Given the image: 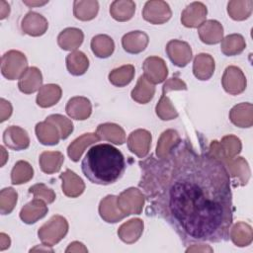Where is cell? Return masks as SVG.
I'll return each instance as SVG.
<instances>
[{
  "instance_id": "obj_1",
  "label": "cell",
  "mask_w": 253,
  "mask_h": 253,
  "mask_svg": "<svg viewBox=\"0 0 253 253\" xmlns=\"http://www.w3.org/2000/svg\"><path fill=\"white\" fill-rule=\"evenodd\" d=\"M138 165L151 213L163 218L185 244L223 242L233 220L231 180L209 148L198 152L181 137L166 155H150Z\"/></svg>"
},
{
  "instance_id": "obj_2",
  "label": "cell",
  "mask_w": 253,
  "mask_h": 253,
  "mask_svg": "<svg viewBox=\"0 0 253 253\" xmlns=\"http://www.w3.org/2000/svg\"><path fill=\"white\" fill-rule=\"evenodd\" d=\"M84 176L93 184L110 185L117 182L126 170L123 153L108 143L90 147L81 161Z\"/></svg>"
},
{
  "instance_id": "obj_3",
  "label": "cell",
  "mask_w": 253,
  "mask_h": 253,
  "mask_svg": "<svg viewBox=\"0 0 253 253\" xmlns=\"http://www.w3.org/2000/svg\"><path fill=\"white\" fill-rule=\"evenodd\" d=\"M68 231V222L61 215H53L50 219L42 225L38 231V236L45 246L57 244Z\"/></svg>"
},
{
  "instance_id": "obj_4",
  "label": "cell",
  "mask_w": 253,
  "mask_h": 253,
  "mask_svg": "<svg viewBox=\"0 0 253 253\" xmlns=\"http://www.w3.org/2000/svg\"><path fill=\"white\" fill-rule=\"evenodd\" d=\"M28 69V61L24 53L19 50H9L2 55L1 73L8 80L20 79Z\"/></svg>"
},
{
  "instance_id": "obj_5",
  "label": "cell",
  "mask_w": 253,
  "mask_h": 253,
  "mask_svg": "<svg viewBox=\"0 0 253 253\" xmlns=\"http://www.w3.org/2000/svg\"><path fill=\"white\" fill-rule=\"evenodd\" d=\"M144 202V194L136 188H128L117 198L118 207L126 216L129 214H140Z\"/></svg>"
},
{
  "instance_id": "obj_6",
  "label": "cell",
  "mask_w": 253,
  "mask_h": 253,
  "mask_svg": "<svg viewBox=\"0 0 253 253\" xmlns=\"http://www.w3.org/2000/svg\"><path fill=\"white\" fill-rule=\"evenodd\" d=\"M217 157L225 166L228 174L234 179V187L244 186L248 183L250 178V168L247 161L243 157L228 158L222 155H213Z\"/></svg>"
},
{
  "instance_id": "obj_7",
  "label": "cell",
  "mask_w": 253,
  "mask_h": 253,
  "mask_svg": "<svg viewBox=\"0 0 253 253\" xmlns=\"http://www.w3.org/2000/svg\"><path fill=\"white\" fill-rule=\"evenodd\" d=\"M172 16L171 9L165 1H147L142 10V17L146 22L153 25H161L169 21Z\"/></svg>"
},
{
  "instance_id": "obj_8",
  "label": "cell",
  "mask_w": 253,
  "mask_h": 253,
  "mask_svg": "<svg viewBox=\"0 0 253 253\" xmlns=\"http://www.w3.org/2000/svg\"><path fill=\"white\" fill-rule=\"evenodd\" d=\"M221 84L225 92L230 95H238L246 89V77L237 66H227L221 78Z\"/></svg>"
},
{
  "instance_id": "obj_9",
  "label": "cell",
  "mask_w": 253,
  "mask_h": 253,
  "mask_svg": "<svg viewBox=\"0 0 253 253\" xmlns=\"http://www.w3.org/2000/svg\"><path fill=\"white\" fill-rule=\"evenodd\" d=\"M128 150L138 158H144L149 153L151 145V133L146 129H135L131 131L126 140Z\"/></svg>"
},
{
  "instance_id": "obj_10",
  "label": "cell",
  "mask_w": 253,
  "mask_h": 253,
  "mask_svg": "<svg viewBox=\"0 0 253 253\" xmlns=\"http://www.w3.org/2000/svg\"><path fill=\"white\" fill-rule=\"evenodd\" d=\"M165 49L170 60L178 67L186 66L192 59V49L186 42L171 40Z\"/></svg>"
},
{
  "instance_id": "obj_11",
  "label": "cell",
  "mask_w": 253,
  "mask_h": 253,
  "mask_svg": "<svg viewBox=\"0 0 253 253\" xmlns=\"http://www.w3.org/2000/svg\"><path fill=\"white\" fill-rule=\"evenodd\" d=\"M143 76L152 84H158L163 82L168 74L165 61L158 56L147 57L143 64Z\"/></svg>"
},
{
  "instance_id": "obj_12",
  "label": "cell",
  "mask_w": 253,
  "mask_h": 253,
  "mask_svg": "<svg viewBox=\"0 0 253 253\" xmlns=\"http://www.w3.org/2000/svg\"><path fill=\"white\" fill-rule=\"evenodd\" d=\"M3 142L8 148L20 151L29 147L30 137L24 128L11 126L3 132Z\"/></svg>"
},
{
  "instance_id": "obj_13",
  "label": "cell",
  "mask_w": 253,
  "mask_h": 253,
  "mask_svg": "<svg viewBox=\"0 0 253 253\" xmlns=\"http://www.w3.org/2000/svg\"><path fill=\"white\" fill-rule=\"evenodd\" d=\"M208 14L207 7L202 2H193L182 12L181 22L187 28H199Z\"/></svg>"
},
{
  "instance_id": "obj_14",
  "label": "cell",
  "mask_w": 253,
  "mask_h": 253,
  "mask_svg": "<svg viewBox=\"0 0 253 253\" xmlns=\"http://www.w3.org/2000/svg\"><path fill=\"white\" fill-rule=\"evenodd\" d=\"M21 28L23 32L29 36L40 37L46 32L48 23L46 19L41 14L36 12H29L23 18Z\"/></svg>"
},
{
  "instance_id": "obj_15",
  "label": "cell",
  "mask_w": 253,
  "mask_h": 253,
  "mask_svg": "<svg viewBox=\"0 0 253 253\" xmlns=\"http://www.w3.org/2000/svg\"><path fill=\"white\" fill-rule=\"evenodd\" d=\"M198 34L204 43L216 44L222 40L223 28L218 21L208 20L198 28Z\"/></svg>"
},
{
  "instance_id": "obj_16",
  "label": "cell",
  "mask_w": 253,
  "mask_h": 253,
  "mask_svg": "<svg viewBox=\"0 0 253 253\" xmlns=\"http://www.w3.org/2000/svg\"><path fill=\"white\" fill-rule=\"evenodd\" d=\"M65 112L74 120L84 121L91 116L92 105L89 99L82 96H76L69 99L65 107Z\"/></svg>"
},
{
  "instance_id": "obj_17",
  "label": "cell",
  "mask_w": 253,
  "mask_h": 253,
  "mask_svg": "<svg viewBox=\"0 0 253 253\" xmlns=\"http://www.w3.org/2000/svg\"><path fill=\"white\" fill-rule=\"evenodd\" d=\"M48 209L44 201L34 198L33 201L25 205L20 211V218L27 224L37 222L39 219L45 216Z\"/></svg>"
},
{
  "instance_id": "obj_18",
  "label": "cell",
  "mask_w": 253,
  "mask_h": 253,
  "mask_svg": "<svg viewBox=\"0 0 253 253\" xmlns=\"http://www.w3.org/2000/svg\"><path fill=\"white\" fill-rule=\"evenodd\" d=\"M117 198V196L108 195L100 202L99 214L106 222L116 223L126 217L118 207Z\"/></svg>"
},
{
  "instance_id": "obj_19",
  "label": "cell",
  "mask_w": 253,
  "mask_h": 253,
  "mask_svg": "<svg viewBox=\"0 0 253 253\" xmlns=\"http://www.w3.org/2000/svg\"><path fill=\"white\" fill-rule=\"evenodd\" d=\"M149 42L147 34L142 31H131L124 35L122 39V45L124 49L131 54L142 52Z\"/></svg>"
},
{
  "instance_id": "obj_20",
  "label": "cell",
  "mask_w": 253,
  "mask_h": 253,
  "mask_svg": "<svg viewBox=\"0 0 253 253\" xmlns=\"http://www.w3.org/2000/svg\"><path fill=\"white\" fill-rule=\"evenodd\" d=\"M42 76L40 69L35 66L29 67L20 77L18 82L19 90L24 94H33L41 89Z\"/></svg>"
},
{
  "instance_id": "obj_21",
  "label": "cell",
  "mask_w": 253,
  "mask_h": 253,
  "mask_svg": "<svg viewBox=\"0 0 253 253\" xmlns=\"http://www.w3.org/2000/svg\"><path fill=\"white\" fill-rule=\"evenodd\" d=\"M35 131L40 142L44 145H55L61 139L60 131L56 125L46 119L37 124Z\"/></svg>"
},
{
  "instance_id": "obj_22",
  "label": "cell",
  "mask_w": 253,
  "mask_h": 253,
  "mask_svg": "<svg viewBox=\"0 0 253 253\" xmlns=\"http://www.w3.org/2000/svg\"><path fill=\"white\" fill-rule=\"evenodd\" d=\"M59 178L62 180L61 188L65 196L76 198L84 192L85 184L83 180L70 169H66L64 173L59 175Z\"/></svg>"
},
{
  "instance_id": "obj_23",
  "label": "cell",
  "mask_w": 253,
  "mask_h": 253,
  "mask_svg": "<svg viewBox=\"0 0 253 253\" xmlns=\"http://www.w3.org/2000/svg\"><path fill=\"white\" fill-rule=\"evenodd\" d=\"M230 122L238 127H250L253 125V106L251 103L235 105L229 112Z\"/></svg>"
},
{
  "instance_id": "obj_24",
  "label": "cell",
  "mask_w": 253,
  "mask_h": 253,
  "mask_svg": "<svg viewBox=\"0 0 253 253\" xmlns=\"http://www.w3.org/2000/svg\"><path fill=\"white\" fill-rule=\"evenodd\" d=\"M214 59L209 53L196 55L193 63V73L199 80H209L214 72Z\"/></svg>"
},
{
  "instance_id": "obj_25",
  "label": "cell",
  "mask_w": 253,
  "mask_h": 253,
  "mask_svg": "<svg viewBox=\"0 0 253 253\" xmlns=\"http://www.w3.org/2000/svg\"><path fill=\"white\" fill-rule=\"evenodd\" d=\"M96 133L100 140L110 141L117 145H121L126 141L125 130L122 128V126L113 123L99 125L97 126Z\"/></svg>"
},
{
  "instance_id": "obj_26",
  "label": "cell",
  "mask_w": 253,
  "mask_h": 253,
  "mask_svg": "<svg viewBox=\"0 0 253 253\" xmlns=\"http://www.w3.org/2000/svg\"><path fill=\"white\" fill-rule=\"evenodd\" d=\"M143 231V220L132 218L123 223L118 229V235L122 241L127 244L136 242Z\"/></svg>"
},
{
  "instance_id": "obj_27",
  "label": "cell",
  "mask_w": 253,
  "mask_h": 253,
  "mask_svg": "<svg viewBox=\"0 0 253 253\" xmlns=\"http://www.w3.org/2000/svg\"><path fill=\"white\" fill-rule=\"evenodd\" d=\"M84 35L80 29L67 28L60 32L57 37V43L63 50H75L83 42Z\"/></svg>"
},
{
  "instance_id": "obj_28",
  "label": "cell",
  "mask_w": 253,
  "mask_h": 253,
  "mask_svg": "<svg viewBox=\"0 0 253 253\" xmlns=\"http://www.w3.org/2000/svg\"><path fill=\"white\" fill-rule=\"evenodd\" d=\"M100 138L97 135V133H84L81 136L74 139L69 144V146L67 147V154L72 161L77 162L79 161L85 148L94 142H98Z\"/></svg>"
},
{
  "instance_id": "obj_29",
  "label": "cell",
  "mask_w": 253,
  "mask_h": 253,
  "mask_svg": "<svg viewBox=\"0 0 253 253\" xmlns=\"http://www.w3.org/2000/svg\"><path fill=\"white\" fill-rule=\"evenodd\" d=\"M61 93V88L56 84L43 85L37 95V104L42 108L52 107L60 100Z\"/></svg>"
},
{
  "instance_id": "obj_30",
  "label": "cell",
  "mask_w": 253,
  "mask_h": 253,
  "mask_svg": "<svg viewBox=\"0 0 253 253\" xmlns=\"http://www.w3.org/2000/svg\"><path fill=\"white\" fill-rule=\"evenodd\" d=\"M64 156L59 151H43L41 153L39 163L42 171L45 174H53L60 170Z\"/></svg>"
},
{
  "instance_id": "obj_31",
  "label": "cell",
  "mask_w": 253,
  "mask_h": 253,
  "mask_svg": "<svg viewBox=\"0 0 253 253\" xmlns=\"http://www.w3.org/2000/svg\"><path fill=\"white\" fill-rule=\"evenodd\" d=\"M155 93L154 84L150 83L143 75H140L135 87L131 90L132 100L139 104H146L152 100Z\"/></svg>"
},
{
  "instance_id": "obj_32",
  "label": "cell",
  "mask_w": 253,
  "mask_h": 253,
  "mask_svg": "<svg viewBox=\"0 0 253 253\" xmlns=\"http://www.w3.org/2000/svg\"><path fill=\"white\" fill-rule=\"evenodd\" d=\"M252 227L243 221H239L230 227L229 238L238 247L250 245L252 242Z\"/></svg>"
},
{
  "instance_id": "obj_33",
  "label": "cell",
  "mask_w": 253,
  "mask_h": 253,
  "mask_svg": "<svg viewBox=\"0 0 253 253\" xmlns=\"http://www.w3.org/2000/svg\"><path fill=\"white\" fill-rule=\"evenodd\" d=\"M135 12V3L130 0H116L110 6L111 16L119 21L126 22L132 18Z\"/></svg>"
},
{
  "instance_id": "obj_34",
  "label": "cell",
  "mask_w": 253,
  "mask_h": 253,
  "mask_svg": "<svg viewBox=\"0 0 253 253\" xmlns=\"http://www.w3.org/2000/svg\"><path fill=\"white\" fill-rule=\"evenodd\" d=\"M66 67L68 72L74 76L83 75L89 67V59L84 52L74 50L66 56Z\"/></svg>"
},
{
  "instance_id": "obj_35",
  "label": "cell",
  "mask_w": 253,
  "mask_h": 253,
  "mask_svg": "<svg viewBox=\"0 0 253 253\" xmlns=\"http://www.w3.org/2000/svg\"><path fill=\"white\" fill-rule=\"evenodd\" d=\"M91 49L99 58H107L113 54L115 43L111 37L107 35H97L91 40Z\"/></svg>"
},
{
  "instance_id": "obj_36",
  "label": "cell",
  "mask_w": 253,
  "mask_h": 253,
  "mask_svg": "<svg viewBox=\"0 0 253 253\" xmlns=\"http://www.w3.org/2000/svg\"><path fill=\"white\" fill-rule=\"evenodd\" d=\"M99 10L98 1L76 0L73 2V14L74 17L81 21H90L94 19Z\"/></svg>"
},
{
  "instance_id": "obj_37",
  "label": "cell",
  "mask_w": 253,
  "mask_h": 253,
  "mask_svg": "<svg viewBox=\"0 0 253 253\" xmlns=\"http://www.w3.org/2000/svg\"><path fill=\"white\" fill-rule=\"evenodd\" d=\"M245 47V40L240 34H231L221 40L220 50L226 56L239 54L244 50Z\"/></svg>"
},
{
  "instance_id": "obj_38",
  "label": "cell",
  "mask_w": 253,
  "mask_h": 253,
  "mask_svg": "<svg viewBox=\"0 0 253 253\" xmlns=\"http://www.w3.org/2000/svg\"><path fill=\"white\" fill-rule=\"evenodd\" d=\"M134 73V66L132 64H126L113 69L109 73V81L116 87H125L132 81Z\"/></svg>"
},
{
  "instance_id": "obj_39",
  "label": "cell",
  "mask_w": 253,
  "mask_h": 253,
  "mask_svg": "<svg viewBox=\"0 0 253 253\" xmlns=\"http://www.w3.org/2000/svg\"><path fill=\"white\" fill-rule=\"evenodd\" d=\"M253 1H229L227 4V13L235 21H243L252 13Z\"/></svg>"
},
{
  "instance_id": "obj_40",
  "label": "cell",
  "mask_w": 253,
  "mask_h": 253,
  "mask_svg": "<svg viewBox=\"0 0 253 253\" xmlns=\"http://www.w3.org/2000/svg\"><path fill=\"white\" fill-rule=\"evenodd\" d=\"M34 176V170L31 164L25 160L18 161L11 171V183L21 185L30 181Z\"/></svg>"
},
{
  "instance_id": "obj_41",
  "label": "cell",
  "mask_w": 253,
  "mask_h": 253,
  "mask_svg": "<svg viewBox=\"0 0 253 253\" xmlns=\"http://www.w3.org/2000/svg\"><path fill=\"white\" fill-rule=\"evenodd\" d=\"M180 138L178 132L174 129H167L163 131L159 137L156 146V156L162 158L166 155L172 145Z\"/></svg>"
},
{
  "instance_id": "obj_42",
  "label": "cell",
  "mask_w": 253,
  "mask_h": 253,
  "mask_svg": "<svg viewBox=\"0 0 253 253\" xmlns=\"http://www.w3.org/2000/svg\"><path fill=\"white\" fill-rule=\"evenodd\" d=\"M155 112L162 121H170L178 117L176 109L172 105L171 100L166 95H161L160 100L155 107Z\"/></svg>"
},
{
  "instance_id": "obj_43",
  "label": "cell",
  "mask_w": 253,
  "mask_h": 253,
  "mask_svg": "<svg viewBox=\"0 0 253 253\" xmlns=\"http://www.w3.org/2000/svg\"><path fill=\"white\" fill-rule=\"evenodd\" d=\"M18 194L13 188H5L0 193V211L1 214H9L17 204Z\"/></svg>"
},
{
  "instance_id": "obj_44",
  "label": "cell",
  "mask_w": 253,
  "mask_h": 253,
  "mask_svg": "<svg viewBox=\"0 0 253 253\" xmlns=\"http://www.w3.org/2000/svg\"><path fill=\"white\" fill-rule=\"evenodd\" d=\"M46 120H48L56 125V126L58 127V129L60 131L61 139H66L70 135V133L73 131L72 122L62 115H59V114L50 115L46 118Z\"/></svg>"
},
{
  "instance_id": "obj_45",
  "label": "cell",
  "mask_w": 253,
  "mask_h": 253,
  "mask_svg": "<svg viewBox=\"0 0 253 253\" xmlns=\"http://www.w3.org/2000/svg\"><path fill=\"white\" fill-rule=\"evenodd\" d=\"M29 193L34 195V198L41 199L46 204H51L55 200L54 192L47 188L43 183H38L29 188Z\"/></svg>"
},
{
  "instance_id": "obj_46",
  "label": "cell",
  "mask_w": 253,
  "mask_h": 253,
  "mask_svg": "<svg viewBox=\"0 0 253 253\" xmlns=\"http://www.w3.org/2000/svg\"><path fill=\"white\" fill-rule=\"evenodd\" d=\"M171 90H187V85L179 78H170L162 87V95H166V93Z\"/></svg>"
},
{
  "instance_id": "obj_47",
  "label": "cell",
  "mask_w": 253,
  "mask_h": 253,
  "mask_svg": "<svg viewBox=\"0 0 253 253\" xmlns=\"http://www.w3.org/2000/svg\"><path fill=\"white\" fill-rule=\"evenodd\" d=\"M1 119L0 122L3 123L4 121L8 120L12 115V106L9 101H6L5 99H1Z\"/></svg>"
},
{
  "instance_id": "obj_48",
  "label": "cell",
  "mask_w": 253,
  "mask_h": 253,
  "mask_svg": "<svg viewBox=\"0 0 253 253\" xmlns=\"http://www.w3.org/2000/svg\"><path fill=\"white\" fill-rule=\"evenodd\" d=\"M84 251V252H87V248L84 247V245L81 243V242H78V241H74L72 243L69 244V246L66 248L65 252H72V251Z\"/></svg>"
},
{
  "instance_id": "obj_49",
  "label": "cell",
  "mask_w": 253,
  "mask_h": 253,
  "mask_svg": "<svg viewBox=\"0 0 253 253\" xmlns=\"http://www.w3.org/2000/svg\"><path fill=\"white\" fill-rule=\"evenodd\" d=\"M10 244H11V241H10L9 236L2 232L0 234V251H3L5 249L9 248Z\"/></svg>"
},
{
  "instance_id": "obj_50",
  "label": "cell",
  "mask_w": 253,
  "mask_h": 253,
  "mask_svg": "<svg viewBox=\"0 0 253 253\" xmlns=\"http://www.w3.org/2000/svg\"><path fill=\"white\" fill-rule=\"evenodd\" d=\"M0 4H1L0 19L3 20V19H5L7 16H9V13H10V6H9V4H7V3H6V5H5V7H3L2 2H0Z\"/></svg>"
},
{
  "instance_id": "obj_51",
  "label": "cell",
  "mask_w": 253,
  "mask_h": 253,
  "mask_svg": "<svg viewBox=\"0 0 253 253\" xmlns=\"http://www.w3.org/2000/svg\"><path fill=\"white\" fill-rule=\"evenodd\" d=\"M23 3L29 7H35V6H42L48 3V1H26L24 0Z\"/></svg>"
}]
</instances>
